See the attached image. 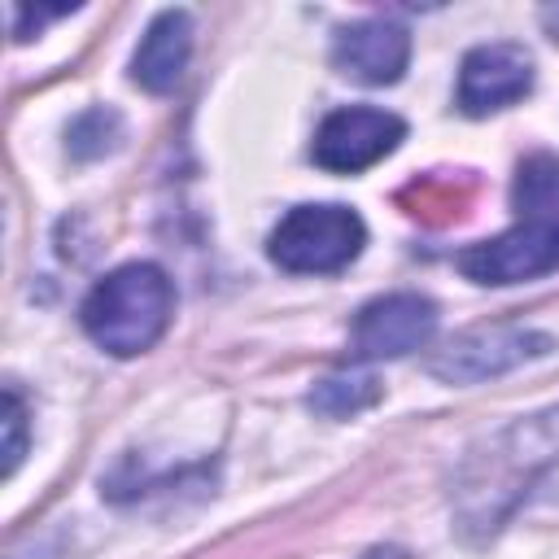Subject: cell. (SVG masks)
<instances>
[{
	"instance_id": "obj_1",
	"label": "cell",
	"mask_w": 559,
	"mask_h": 559,
	"mask_svg": "<svg viewBox=\"0 0 559 559\" xmlns=\"http://www.w3.org/2000/svg\"><path fill=\"white\" fill-rule=\"evenodd\" d=\"M170 310H175V288L166 271L153 262H127L92 284L79 319L100 349L118 358H135L157 345V336L170 323Z\"/></svg>"
},
{
	"instance_id": "obj_2",
	"label": "cell",
	"mask_w": 559,
	"mask_h": 559,
	"mask_svg": "<svg viewBox=\"0 0 559 559\" xmlns=\"http://www.w3.org/2000/svg\"><path fill=\"white\" fill-rule=\"evenodd\" d=\"M367 245V227L349 205H297L280 218L266 253L280 271L328 275L349 266Z\"/></svg>"
},
{
	"instance_id": "obj_3",
	"label": "cell",
	"mask_w": 559,
	"mask_h": 559,
	"mask_svg": "<svg viewBox=\"0 0 559 559\" xmlns=\"http://www.w3.org/2000/svg\"><path fill=\"white\" fill-rule=\"evenodd\" d=\"M550 349H555V341L537 328L485 323V328H467L454 341H445L424 367H428V376H437L445 384H476V380H493L520 362H533Z\"/></svg>"
},
{
	"instance_id": "obj_4",
	"label": "cell",
	"mask_w": 559,
	"mask_h": 559,
	"mask_svg": "<svg viewBox=\"0 0 559 559\" xmlns=\"http://www.w3.org/2000/svg\"><path fill=\"white\" fill-rule=\"evenodd\" d=\"M459 271L472 284H524L559 271V218H528L493 240L467 245L459 253Z\"/></svg>"
},
{
	"instance_id": "obj_5",
	"label": "cell",
	"mask_w": 559,
	"mask_h": 559,
	"mask_svg": "<svg viewBox=\"0 0 559 559\" xmlns=\"http://www.w3.org/2000/svg\"><path fill=\"white\" fill-rule=\"evenodd\" d=\"M402 135H406V122L397 114L376 105H345L319 122L310 157L332 175H358L380 157H389L402 144Z\"/></svg>"
},
{
	"instance_id": "obj_6",
	"label": "cell",
	"mask_w": 559,
	"mask_h": 559,
	"mask_svg": "<svg viewBox=\"0 0 559 559\" xmlns=\"http://www.w3.org/2000/svg\"><path fill=\"white\" fill-rule=\"evenodd\" d=\"M528 87H533V57L524 44L511 39L480 44L459 66V109L472 118L515 105L520 96H528Z\"/></svg>"
},
{
	"instance_id": "obj_7",
	"label": "cell",
	"mask_w": 559,
	"mask_h": 559,
	"mask_svg": "<svg viewBox=\"0 0 559 559\" xmlns=\"http://www.w3.org/2000/svg\"><path fill=\"white\" fill-rule=\"evenodd\" d=\"M437 328V306L419 293H389L358 310L354 319V354L358 358H402L428 345Z\"/></svg>"
},
{
	"instance_id": "obj_8",
	"label": "cell",
	"mask_w": 559,
	"mask_h": 559,
	"mask_svg": "<svg viewBox=\"0 0 559 559\" xmlns=\"http://www.w3.org/2000/svg\"><path fill=\"white\" fill-rule=\"evenodd\" d=\"M406 61H411V35L397 22L362 17V22L345 26V31H336L332 66L354 83H367V87L397 83Z\"/></svg>"
},
{
	"instance_id": "obj_9",
	"label": "cell",
	"mask_w": 559,
	"mask_h": 559,
	"mask_svg": "<svg viewBox=\"0 0 559 559\" xmlns=\"http://www.w3.org/2000/svg\"><path fill=\"white\" fill-rule=\"evenodd\" d=\"M188 57H192V17L183 9H162L131 57V79L144 92H170Z\"/></svg>"
},
{
	"instance_id": "obj_10",
	"label": "cell",
	"mask_w": 559,
	"mask_h": 559,
	"mask_svg": "<svg viewBox=\"0 0 559 559\" xmlns=\"http://www.w3.org/2000/svg\"><path fill=\"white\" fill-rule=\"evenodd\" d=\"M511 205L528 218H559V157L555 153H533L515 170Z\"/></svg>"
},
{
	"instance_id": "obj_11",
	"label": "cell",
	"mask_w": 559,
	"mask_h": 559,
	"mask_svg": "<svg viewBox=\"0 0 559 559\" xmlns=\"http://www.w3.org/2000/svg\"><path fill=\"white\" fill-rule=\"evenodd\" d=\"M380 402V380L371 371H332L310 389V406L328 419H349Z\"/></svg>"
},
{
	"instance_id": "obj_12",
	"label": "cell",
	"mask_w": 559,
	"mask_h": 559,
	"mask_svg": "<svg viewBox=\"0 0 559 559\" xmlns=\"http://www.w3.org/2000/svg\"><path fill=\"white\" fill-rule=\"evenodd\" d=\"M118 135H122V122H118L114 109H87L70 127V148H74V157H96V153L114 148Z\"/></svg>"
},
{
	"instance_id": "obj_13",
	"label": "cell",
	"mask_w": 559,
	"mask_h": 559,
	"mask_svg": "<svg viewBox=\"0 0 559 559\" xmlns=\"http://www.w3.org/2000/svg\"><path fill=\"white\" fill-rule=\"evenodd\" d=\"M22 454H26V406L13 389H4V476L17 472Z\"/></svg>"
}]
</instances>
